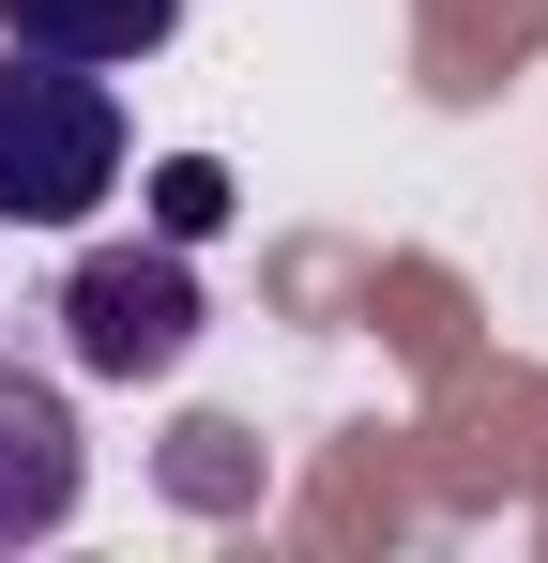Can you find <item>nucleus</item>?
I'll list each match as a JSON object with an SVG mask.
<instances>
[{
	"label": "nucleus",
	"instance_id": "f257e3e1",
	"mask_svg": "<svg viewBox=\"0 0 548 563\" xmlns=\"http://www.w3.org/2000/svg\"><path fill=\"white\" fill-rule=\"evenodd\" d=\"M107 184H122V92H107V62L0 46V229H77Z\"/></svg>",
	"mask_w": 548,
	"mask_h": 563
},
{
	"label": "nucleus",
	"instance_id": "f03ea898",
	"mask_svg": "<svg viewBox=\"0 0 548 563\" xmlns=\"http://www.w3.org/2000/svg\"><path fill=\"white\" fill-rule=\"evenodd\" d=\"M62 335H77L91 380H168L198 351V275H183V244H91L77 275H62Z\"/></svg>",
	"mask_w": 548,
	"mask_h": 563
},
{
	"label": "nucleus",
	"instance_id": "7ed1b4c3",
	"mask_svg": "<svg viewBox=\"0 0 548 563\" xmlns=\"http://www.w3.org/2000/svg\"><path fill=\"white\" fill-rule=\"evenodd\" d=\"M62 518H77V411H62V380L0 366V549L62 533Z\"/></svg>",
	"mask_w": 548,
	"mask_h": 563
},
{
	"label": "nucleus",
	"instance_id": "20e7f679",
	"mask_svg": "<svg viewBox=\"0 0 548 563\" xmlns=\"http://www.w3.org/2000/svg\"><path fill=\"white\" fill-rule=\"evenodd\" d=\"M0 31L46 62H153L183 31V0H0Z\"/></svg>",
	"mask_w": 548,
	"mask_h": 563
},
{
	"label": "nucleus",
	"instance_id": "39448f33",
	"mask_svg": "<svg viewBox=\"0 0 548 563\" xmlns=\"http://www.w3.org/2000/svg\"><path fill=\"white\" fill-rule=\"evenodd\" d=\"M168 487H183V503H244V487H260V457H244V427H183Z\"/></svg>",
	"mask_w": 548,
	"mask_h": 563
},
{
	"label": "nucleus",
	"instance_id": "423d86ee",
	"mask_svg": "<svg viewBox=\"0 0 548 563\" xmlns=\"http://www.w3.org/2000/svg\"><path fill=\"white\" fill-rule=\"evenodd\" d=\"M213 213H229V168H213V153H168V168H153V229H168V244H198Z\"/></svg>",
	"mask_w": 548,
	"mask_h": 563
}]
</instances>
